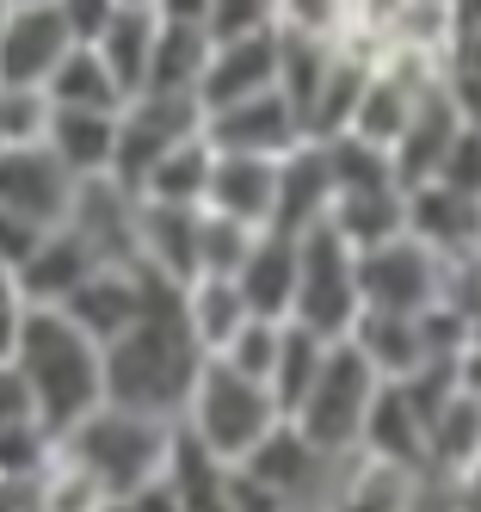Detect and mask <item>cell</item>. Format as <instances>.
Returning a JSON list of instances; mask_svg holds the SVG:
<instances>
[{"label":"cell","instance_id":"cell-1","mask_svg":"<svg viewBox=\"0 0 481 512\" xmlns=\"http://www.w3.org/2000/svg\"><path fill=\"white\" fill-rule=\"evenodd\" d=\"M198 371H204V346L192 340V327L179 315V284L161 278L142 321L124 327V334L105 346V401L136 408V414L179 420Z\"/></svg>","mask_w":481,"mask_h":512},{"label":"cell","instance_id":"cell-2","mask_svg":"<svg viewBox=\"0 0 481 512\" xmlns=\"http://www.w3.org/2000/svg\"><path fill=\"white\" fill-rule=\"evenodd\" d=\"M7 358H13V371L25 377V389L37 401V420H44L56 438L105 401V346L87 340L62 309H37L31 303V315H25Z\"/></svg>","mask_w":481,"mask_h":512},{"label":"cell","instance_id":"cell-3","mask_svg":"<svg viewBox=\"0 0 481 512\" xmlns=\"http://www.w3.org/2000/svg\"><path fill=\"white\" fill-rule=\"evenodd\" d=\"M173 438H179V420L136 414V408H118V401H99L87 420H74L56 438V445H62V457H74L105 488V500H124L130 488L155 482V475L167 469Z\"/></svg>","mask_w":481,"mask_h":512},{"label":"cell","instance_id":"cell-4","mask_svg":"<svg viewBox=\"0 0 481 512\" xmlns=\"http://www.w3.org/2000/svg\"><path fill=\"white\" fill-rule=\"evenodd\" d=\"M278 401L266 383H253L241 371H229L222 358H204V371L185 395V414H179V432L198 438V445L216 457V463H241L259 438L278 426Z\"/></svg>","mask_w":481,"mask_h":512},{"label":"cell","instance_id":"cell-5","mask_svg":"<svg viewBox=\"0 0 481 512\" xmlns=\"http://www.w3.org/2000/svg\"><path fill=\"white\" fill-rule=\"evenodd\" d=\"M377 389H383V377L364 364V352L352 340H333L315 383H309V395L296 401L284 420L303 432L315 451L346 457V451H358V432H364V414H370V395Z\"/></svg>","mask_w":481,"mask_h":512},{"label":"cell","instance_id":"cell-6","mask_svg":"<svg viewBox=\"0 0 481 512\" xmlns=\"http://www.w3.org/2000/svg\"><path fill=\"white\" fill-rule=\"evenodd\" d=\"M364 297H358V247L333 229L315 223L296 235V297H290V321L315 327L321 340H346L358 321Z\"/></svg>","mask_w":481,"mask_h":512},{"label":"cell","instance_id":"cell-7","mask_svg":"<svg viewBox=\"0 0 481 512\" xmlns=\"http://www.w3.org/2000/svg\"><path fill=\"white\" fill-rule=\"evenodd\" d=\"M204 136V105L198 93H130L118 112V155H111V179L118 186H142V173L155 167L173 142Z\"/></svg>","mask_w":481,"mask_h":512},{"label":"cell","instance_id":"cell-8","mask_svg":"<svg viewBox=\"0 0 481 512\" xmlns=\"http://www.w3.org/2000/svg\"><path fill=\"white\" fill-rule=\"evenodd\" d=\"M438 284H444V260L407 229L377 241V247H358V297H364V309L420 315V309L438 303Z\"/></svg>","mask_w":481,"mask_h":512},{"label":"cell","instance_id":"cell-9","mask_svg":"<svg viewBox=\"0 0 481 512\" xmlns=\"http://www.w3.org/2000/svg\"><path fill=\"white\" fill-rule=\"evenodd\" d=\"M346 457H352V451H346ZM241 469L259 475L266 488H278L290 512H327V494H333V475H340V457L315 451L290 420H278V426L241 457Z\"/></svg>","mask_w":481,"mask_h":512},{"label":"cell","instance_id":"cell-10","mask_svg":"<svg viewBox=\"0 0 481 512\" xmlns=\"http://www.w3.org/2000/svg\"><path fill=\"white\" fill-rule=\"evenodd\" d=\"M155 272H142V266H118V260H105V266H93L81 284L68 290V303H62V315L81 327L87 340H99V346H111L124 334V327H136L142 321V309H148V297H155Z\"/></svg>","mask_w":481,"mask_h":512},{"label":"cell","instance_id":"cell-11","mask_svg":"<svg viewBox=\"0 0 481 512\" xmlns=\"http://www.w3.org/2000/svg\"><path fill=\"white\" fill-rule=\"evenodd\" d=\"M204 142L216 155H290L296 142H303V118H296V105L266 87V93H247L235 105H216L204 112Z\"/></svg>","mask_w":481,"mask_h":512},{"label":"cell","instance_id":"cell-12","mask_svg":"<svg viewBox=\"0 0 481 512\" xmlns=\"http://www.w3.org/2000/svg\"><path fill=\"white\" fill-rule=\"evenodd\" d=\"M74 179L56 155H50V142H13V149H0V210H13L25 216V223H68V210H74Z\"/></svg>","mask_w":481,"mask_h":512},{"label":"cell","instance_id":"cell-13","mask_svg":"<svg viewBox=\"0 0 481 512\" xmlns=\"http://www.w3.org/2000/svg\"><path fill=\"white\" fill-rule=\"evenodd\" d=\"M266 87H278V25L210 44V62H204V75H198V105H204V112L235 105L247 93H266Z\"/></svg>","mask_w":481,"mask_h":512},{"label":"cell","instance_id":"cell-14","mask_svg":"<svg viewBox=\"0 0 481 512\" xmlns=\"http://www.w3.org/2000/svg\"><path fill=\"white\" fill-rule=\"evenodd\" d=\"M68 25L56 7H7L0 19V87H37L44 93L50 68L68 56Z\"/></svg>","mask_w":481,"mask_h":512},{"label":"cell","instance_id":"cell-15","mask_svg":"<svg viewBox=\"0 0 481 512\" xmlns=\"http://www.w3.org/2000/svg\"><path fill=\"white\" fill-rule=\"evenodd\" d=\"M407 235L426 241L438 260L451 253H475L481 247V198L444 186V179H426V186H407Z\"/></svg>","mask_w":481,"mask_h":512},{"label":"cell","instance_id":"cell-16","mask_svg":"<svg viewBox=\"0 0 481 512\" xmlns=\"http://www.w3.org/2000/svg\"><path fill=\"white\" fill-rule=\"evenodd\" d=\"M136 266L167 284H192L198 278V210L136 198Z\"/></svg>","mask_w":481,"mask_h":512},{"label":"cell","instance_id":"cell-17","mask_svg":"<svg viewBox=\"0 0 481 512\" xmlns=\"http://www.w3.org/2000/svg\"><path fill=\"white\" fill-rule=\"evenodd\" d=\"M457 130H463V118H457L451 93H444V81L426 87V93L414 99V118L401 124L395 149H389L395 186L407 192V186H426V179H438V161H444V149H451V136H457Z\"/></svg>","mask_w":481,"mask_h":512},{"label":"cell","instance_id":"cell-18","mask_svg":"<svg viewBox=\"0 0 481 512\" xmlns=\"http://www.w3.org/2000/svg\"><path fill=\"white\" fill-rule=\"evenodd\" d=\"M68 223L87 235V247L99 260H118V266H136V192L118 186L111 173L99 179H81L74 186V210Z\"/></svg>","mask_w":481,"mask_h":512},{"label":"cell","instance_id":"cell-19","mask_svg":"<svg viewBox=\"0 0 481 512\" xmlns=\"http://www.w3.org/2000/svg\"><path fill=\"white\" fill-rule=\"evenodd\" d=\"M204 210L235 216V223H247V229H272L278 161L272 155H216L210 161V186H204Z\"/></svg>","mask_w":481,"mask_h":512},{"label":"cell","instance_id":"cell-20","mask_svg":"<svg viewBox=\"0 0 481 512\" xmlns=\"http://www.w3.org/2000/svg\"><path fill=\"white\" fill-rule=\"evenodd\" d=\"M93 266H105V260L87 247V235L74 223H56V229H44V241H37L31 260L19 266V290H25V303H37V309H62L68 290L81 284Z\"/></svg>","mask_w":481,"mask_h":512},{"label":"cell","instance_id":"cell-21","mask_svg":"<svg viewBox=\"0 0 481 512\" xmlns=\"http://www.w3.org/2000/svg\"><path fill=\"white\" fill-rule=\"evenodd\" d=\"M333 210V167L321 142H296L290 155H278V210H272V229L284 235H303L315 223H327Z\"/></svg>","mask_w":481,"mask_h":512},{"label":"cell","instance_id":"cell-22","mask_svg":"<svg viewBox=\"0 0 481 512\" xmlns=\"http://www.w3.org/2000/svg\"><path fill=\"white\" fill-rule=\"evenodd\" d=\"M118 112H124V105H118ZM118 112H74V105H50V124H44L50 155L74 179L111 173V155H118Z\"/></svg>","mask_w":481,"mask_h":512},{"label":"cell","instance_id":"cell-23","mask_svg":"<svg viewBox=\"0 0 481 512\" xmlns=\"http://www.w3.org/2000/svg\"><path fill=\"white\" fill-rule=\"evenodd\" d=\"M241 297L253 315H272V321H290V297H296V235L284 229H259L247 260L235 272Z\"/></svg>","mask_w":481,"mask_h":512},{"label":"cell","instance_id":"cell-24","mask_svg":"<svg viewBox=\"0 0 481 512\" xmlns=\"http://www.w3.org/2000/svg\"><path fill=\"white\" fill-rule=\"evenodd\" d=\"M370 50H358V44H333V62H327V75H321V87H315V99H309V112H303V136L309 142H327V136H346V124H352V112H358V93H364V81H370Z\"/></svg>","mask_w":481,"mask_h":512},{"label":"cell","instance_id":"cell-25","mask_svg":"<svg viewBox=\"0 0 481 512\" xmlns=\"http://www.w3.org/2000/svg\"><path fill=\"white\" fill-rule=\"evenodd\" d=\"M364 364L377 371L383 383H401L407 371H420L426 364V340H420V315H389V309H358L352 334H346Z\"/></svg>","mask_w":481,"mask_h":512},{"label":"cell","instance_id":"cell-26","mask_svg":"<svg viewBox=\"0 0 481 512\" xmlns=\"http://www.w3.org/2000/svg\"><path fill=\"white\" fill-rule=\"evenodd\" d=\"M155 31H161L155 7H148V0H124V7L111 13V25H105L99 38H93L99 62L111 68V81L124 87V99H130V93H142V81H148V56H155Z\"/></svg>","mask_w":481,"mask_h":512},{"label":"cell","instance_id":"cell-27","mask_svg":"<svg viewBox=\"0 0 481 512\" xmlns=\"http://www.w3.org/2000/svg\"><path fill=\"white\" fill-rule=\"evenodd\" d=\"M358 451L364 457H383V463H401V469H426V426H420L414 408H407V395L395 383H383L377 395H370Z\"/></svg>","mask_w":481,"mask_h":512},{"label":"cell","instance_id":"cell-28","mask_svg":"<svg viewBox=\"0 0 481 512\" xmlns=\"http://www.w3.org/2000/svg\"><path fill=\"white\" fill-rule=\"evenodd\" d=\"M475 463H481V395L457 389L426 426V469L444 475V482H457Z\"/></svg>","mask_w":481,"mask_h":512},{"label":"cell","instance_id":"cell-29","mask_svg":"<svg viewBox=\"0 0 481 512\" xmlns=\"http://www.w3.org/2000/svg\"><path fill=\"white\" fill-rule=\"evenodd\" d=\"M179 315H185V327H192V340L204 346V358H216L222 346H229V334L253 315L247 309V297H241V284L235 278H210V272H198L192 284H179Z\"/></svg>","mask_w":481,"mask_h":512},{"label":"cell","instance_id":"cell-30","mask_svg":"<svg viewBox=\"0 0 481 512\" xmlns=\"http://www.w3.org/2000/svg\"><path fill=\"white\" fill-rule=\"evenodd\" d=\"M210 44H216L210 25H173V19H161L142 93H198V75H204V62H210Z\"/></svg>","mask_w":481,"mask_h":512},{"label":"cell","instance_id":"cell-31","mask_svg":"<svg viewBox=\"0 0 481 512\" xmlns=\"http://www.w3.org/2000/svg\"><path fill=\"white\" fill-rule=\"evenodd\" d=\"M327 223L340 229L352 247H377L389 235L407 229V198L401 186H358V192H333V210Z\"/></svg>","mask_w":481,"mask_h":512},{"label":"cell","instance_id":"cell-32","mask_svg":"<svg viewBox=\"0 0 481 512\" xmlns=\"http://www.w3.org/2000/svg\"><path fill=\"white\" fill-rule=\"evenodd\" d=\"M210 161H216V149L204 136H185V142H173V149L142 173V186H136V198H148V204H192V210H204V186H210Z\"/></svg>","mask_w":481,"mask_h":512},{"label":"cell","instance_id":"cell-33","mask_svg":"<svg viewBox=\"0 0 481 512\" xmlns=\"http://www.w3.org/2000/svg\"><path fill=\"white\" fill-rule=\"evenodd\" d=\"M44 99L50 105H74V112H118L124 87L111 81V68L99 62L93 44H68V56L50 68V81H44Z\"/></svg>","mask_w":481,"mask_h":512},{"label":"cell","instance_id":"cell-34","mask_svg":"<svg viewBox=\"0 0 481 512\" xmlns=\"http://www.w3.org/2000/svg\"><path fill=\"white\" fill-rule=\"evenodd\" d=\"M167 475H173L179 512H235V506H229V463H216L198 438H185V432L173 438Z\"/></svg>","mask_w":481,"mask_h":512},{"label":"cell","instance_id":"cell-35","mask_svg":"<svg viewBox=\"0 0 481 512\" xmlns=\"http://www.w3.org/2000/svg\"><path fill=\"white\" fill-rule=\"evenodd\" d=\"M414 87H401L395 75H383L377 62H370V81H364V93H358V112H352V124H346V136H364V142H377V149H395V136H401V124L414 118Z\"/></svg>","mask_w":481,"mask_h":512},{"label":"cell","instance_id":"cell-36","mask_svg":"<svg viewBox=\"0 0 481 512\" xmlns=\"http://www.w3.org/2000/svg\"><path fill=\"white\" fill-rule=\"evenodd\" d=\"M327 346L333 340H321L315 327H303V321H284V340H278V364H272V401H278V414H290L296 401L309 395V383H315V371H321V358H327Z\"/></svg>","mask_w":481,"mask_h":512},{"label":"cell","instance_id":"cell-37","mask_svg":"<svg viewBox=\"0 0 481 512\" xmlns=\"http://www.w3.org/2000/svg\"><path fill=\"white\" fill-rule=\"evenodd\" d=\"M327 167H333V192H358V186H395V167H389V149L364 136H327Z\"/></svg>","mask_w":481,"mask_h":512},{"label":"cell","instance_id":"cell-38","mask_svg":"<svg viewBox=\"0 0 481 512\" xmlns=\"http://www.w3.org/2000/svg\"><path fill=\"white\" fill-rule=\"evenodd\" d=\"M278 340H284V321H272V315H247L235 334H229V346H222L216 358L229 364V371H241V377H253V383H272V364H278Z\"/></svg>","mask_w":481,"mask_h":512},{"label":"cell","instance_id":"cell-39","mask_svg":"<svg viewBox=\"0 0 481 512\" xmlns=\"http://www.w3.org/2000/svg\"><path fill=\"white\" fill-rule=\"evenodd\" d=\"M37 500H44V512H105V506H111L93 475L74 463V457H62V445H56L50 469L37 475Z\"/></svg>","mask_w":481,"mask_h":512},{"label":"cell","instance_id":"cell-40","mask_svg":"<svg viewBox=\"0 0 481 512\" xmlns=\"http://www.w3.org/2000/svg\"><path fill=\"white\" fill-rule=\"evenodd\" d=\"M259 229L235 223V216H216V210H198V272L210 278H235L241 260H247V247H253Z\"/></svg>","mask_w":481,"mask_h":512},{"label":"cell","instance_id":"cell-41","mask_svg":"<svg viewBox=\"0 0 481 512\" xmlns=\"http://www.w3.org/2000/svg\"><path fill=\"white\" fill-rule=\"evenodd\" d=\"M50 457H56V432L44 420H19L0 432V475H13V482H37Z\"/></svg>","mask_w":481,"mask_h":512},{"label":"cell","instance_id":"cell-42","mask_svg":"<svg viewBox=\"0 0 481 512\" xmlns=\"http://www.w3.org/2000/svg\"><path fill=\"white\" fill-rule=\"evenodd\" d=\"M44 124H50V99L37 87H0V149L44 142Z\"/></svg>","mask_w":481,"mask_h":512},{"label":"cell","instance_id":"cell-43","mask_svg":"<svg viewBox=\"0 0 481 512\" xmlns=\"http://www.w3.org/2000/svg\"><path fill=\"white\" fill-rule=\"evenodd\" d=\"M346 0H278V31H303V38H340Z\"/></svg>","mask_w":481,"mask_h":512},{"label":"cell","instance_id":"cell-44","mask_svg":"<svg viewBox=\"0 0 481 512\" xmlns=\"http://www.w3.org/2000/svg\"><path fill=\"white\" fill-rule=\"evenodd\" d=\"M278 0H210V38H241V31H272Z\"/></svg>","mask_w":481,"mask_h":512},{"label":"cell","instance_id":"cell-45","mask_svg":"<svg viewBox=\"0 0 481 512\" xmlns=\"http://www.w3.org/2000/svg\"><path fill=\"white\" fill-rule=\"evenodd\" d=\"M438 179H444V186H457V192H481V130H457L451 136V149H444V161H438Z\"/></svg>","mask_w":481,"mask_h":512},{"label":"cell","instance_id":"cell-46","mask_svg":"<svg viewBox=\"0 0 481 512\" xmlns=\"http://www.w3.org/2000/svg\"><path fill=\"white\" fill-rule=\"evenodd\" d=\"M50 7H56V19L68 25V38H74V44H93L99 31L111 25V13L124 7V0H50Z\"/></svg>","mask_w":481,"mask_h":512},{"label":"cell","instance_id":"cell-47","mask_svg":"<svg viewBox=\"0 0 481 512\" xmlns=\"http://www.w3.org/2000/svg\"><path fill=\"white\" fill-rule=\"evenodd\" d=\"M229 506L235 512H290L278 488H266L259 475H247L241 463H229Z\"/></svg>","mask_w":481,"mask_h":512},{"label":"cell","instance_id":"cell-48","mask_svg":"<svg viewBox=\"0 0 481 512\" xmlns=\"http://www.w3.org/2000/svg\"><path fill=\"white\" fill-rule=\"evenodd\" d=\"M37 241H44V223H25V216L0 210V266H7V272H19V266L31 260Z\"/></svg>","mask_w":481,"mask_h":512},{"label":"cell","instance_id":"cell-49","mask_svg":"<svg viewBox=\"0 0 481 512\" xmlns=\"http://www.w3.org/2000/svg\"><path fill=\"white\" fill-rule=\"evenodd\" d=\"M25 315H31V303H25V290H19V272L0 266V358L13 352V340H19Z\"/></svg>","mask_w":481,"mask_h":512},{"label":"cell","instance_id":"cell-50","mask_svg":"<svg viewBox=\"0 0 481 512\" xmlns=\"http://www.w3.org/2000/svg\"><path fill=\"white\" fill-rule=\"evenodd\" d=\"M19 420H37V401L25 389V377L13 371V358H0V432L19 426Z\"/></svg>","mask_w":481,"mask_h":512},{"label":"cell","instance_id":"cell-51","mask_svg":"<svg viewBox=\"0 0 481 512\" xmlns=\"http://www.w3.org/2000/svg\"><path fill=\"white\" fill-rule=\"evenodd\" d=\"M105 512H179V494H173V475L161 469L155 482H142V488H130L124 500H111Z\"/></svg>","mask_w":481,"mask_h":512},{"label":"cell","instance_id":"cell-52","mask_svg":"<svg viewBox=\"0 0 481 512\" xmlns=\"http://www.w3.org/2000/svg\"><path fill=\"white\" fill-rule=\"evenodd\" d=\"M444 93H451L457 118H463L469 130H481V75H444Z\"/></svg>","mask_w":481,"mask_h":512},{"label":"cell","instance_id":"cell-53","mask_svg":"<svg viewBox=\"0 0 481 512\" xmlns=\"http://www.w3.org/2000/svg\"><path fill=\"white\" fill-rule=\"evenodd\" d=\"M155 19H173V25H210V0H148Z\"/></svg>","mask_w":481,"mask_h":512},{"label":"cell","instance_id":"cell-54","mask_svg":"<svg viewBox=\"0 0 481 512\" xmlns=\"http://www.w3.org/2000/svg\"><path fill=\"white\" fill-rule=\"evenodd\" d=\"M0 512H44L37 482H13V475H0Z\"/></svg>","mask_w":481,"mask_h":512},{"label":"cell","instance_id":"cell-55","mask_svg":"<svg viewBox=\"0 0 481 512\" xmlns=\"http://www.w3.org/2000/svg\"><path fill=\"white\" fill-rule=\"evenodd\" d=\"M451 13V31H481V0H444Z\"/></svg>","mask_w":481,"mask_h":512},{"label":"cell","instance_id":"cell-56","mask_svg":"<svg viewBox=\"0 0 481 512\" xmlns=\"http://www.w3.org/2000/svg\"><path fill=\"white\" fill-rule=\"evenodd\" d=\"M457 512H481V463L469 475H457Z\"/></svg>","mask_w":481,"mask_h":512},{"label":"cell","instance_id":"cell-57","mask_svg":"<svg viewBox=\"0 0 481 512\" xmlns=\"http://www.w3.org/2000/svg\"><path fill=\"white\" fill-rule=\"evenodd\" d=\"M457 377H463V389H475V395H481V346H469V352L457 358Z\"/></svg>","mask_w":481,"mask_h":512},{"label":"cell","instance_id":"cell-58","mask_svg":"<svg viewBox=\"0 0 481 512\" xmlns=\"http://www.w3.org/2000/svg\"><path fill=\"white\" fill-rule=\"evenodd\" d=\"M7 7H50V0H7Z\"/></svg>","mask_w":481,"mask_h":512},{"label":"cell","instance_id":"cell-59","mask_svg":"<svg viewBox=\"0 0 481 512\" xmlns=\"http://www.w3.org/2000/svg\"><path fill=\"white\" fill-rule=\"evenodd\" d=\"M475 260H481V247H475Z\"/></svg>","mask_w":481,"mask_h":512},{"label":"cell","instance_id":"cell-60","mask_svg":"<svg viewBox=\"0 0 481 512\" xmlns=\"http://www.w3.org/2000/svg\"><path fill=\"white\" fill-rule=\"evenodd\" d=\"M475 198H481V192H475Z\"/></svg>","mask_w":481,"mask_h":512}]
</instances>
